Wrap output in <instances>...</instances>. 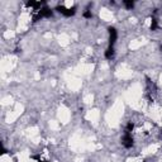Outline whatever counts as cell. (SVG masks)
Returning a JSON list of instances; mask_svg holds the SVG:
<instances>
[{"mask_svg":"<svg viewBox=\"0 0 162 162\" xmlns=\"http://www.w3.org/2000/svg\"><path fill=\"white\" fill-rule=\"evenodd\" d=\"M123 144L126 146L127 148H129V147H132V146H133V138H132L131 132H127L126 136L123 137Z\"/></svg>","mask_w":162,"mask_h":162,"instance_id":"6da1fadb","label":"cell"},{"mask_svg":"<svg viewBox=\"0 0 162 162\" xmlns=\"http://www.w3.org/2000/svg\"><path fill=\"white\" fill-rule=\"evenodd\" d=\"M58 12L62 13L63 15H66V17H70V15H74L75 10L68 9V8H66V7H58Z\"/></svg>","mask_w":162,"mask_h":162,"instance_id":"7a4b0ae2","label":"cell"},{"mask_svg":"<svg viewBox=\"0 0 162 162\" xmlns=\"http://www.w3.org/2000/svg\"><path fill=\"white\" fill-rule=\"evenodd\" d=\"M109 34H110V46H113V45H114V42H115V39H117V30L110 28L109 29Z\"/></svg>","mask_w":162,"mask_h":162,"instance_id":"3957f363","label":"cell"},{"mask_svg":"<svg viewBox=\"0 0 162 162\" xmlns=\"http://www.w3.org/2000/svg\"><path fill=\"white\" fill-rule=\"evenodd\" d=\"M113 56H114V47L110 46V47L106 50V52H105V57H106V58H111Z\"/></svg>","mask_w":162,"mask_h":162,"instance_id":"277c9868","label":"cell"},{"mask_svg":"<svg viewBox=\"0 0 162 162\" xmlns=\"http://www.w3.org/2000/svg\"><path fill=\"white\" fill-rule=\"evenodd\" d=\"M126 5L128 8H133V3L132 1H126Z\"/></svg>","mask_w":162,"mask_h":162,"instance_id":"5b68a950","label":"cell"},{"mask_svg":"<svg viewBox=\"0 0 162 162\" xmlns=\"http://www.w3.org/2000/svg\"><path fill=\"white\" fill-rule=\"evenodd\" d=\"M38 162H45V161H42V160H38Z\"/></svg>","mask_w":162,"mask_h":162,"instance_id":"8992f818","label":"cell"}]
</instances>
